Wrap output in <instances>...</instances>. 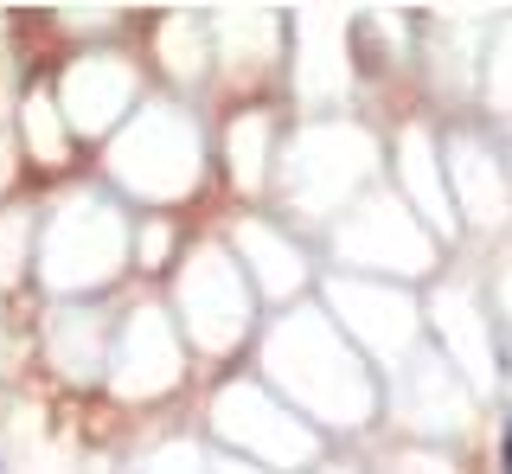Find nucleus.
Returning <instances> with one entry per match:
<instances>
[]
</instances>
